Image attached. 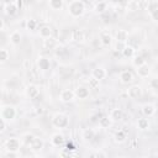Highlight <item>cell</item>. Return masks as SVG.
<instances>
[{"instance_id":"obj_1","label":"cell","mask_w":158,"mask_h":158,"mask_svg":"<svg viewBox=\"0 0 158 158\" xmlns=\"http://www.w3.org/2000/svg\"><path fill=\"white\" fill-rule=\"evenodd\" d=\"M68 11L73 17H80L85 11V2L80 0H73L68 2Z\"/></svg>"},{"instance_id":"obj_2","label":"cell","mask_w":158,"mask_h":158,"mask_svg":"<svg viewBox=\"0 0 158 158\" xmlns=\"http://www.w3.org/2000/svg\"><path fill=\"white\" fill-rule=\"evenodd\" d=\"M52 125L57 128H67L69 125V117L65 114L58 112L52 117Z\"/></svg>"},{"instance_id":"obj_3","label":"cell","mask_w":158,"mask_h":158,"mask_svg":"<svg viewBox=\"0 0 158 158\" xmlns=\"http://www.w3.org/2000/svg\"><path fill=\"white\" fill-rule=\"evenodd\" d=\"M0 116L5 121H11L16 117V109L12 105H4L0 111Z\"/></svg>"},{"instance_id":"obj_4","label":"cell","mask_w":158,"mask_h":158,"mask_svg":"<svg viewBox=\"0 0 158 158\" xmlns=\"http://www.w3.org/2000/svg\"><path fill=\"white\" fill-rule=\"evenodd\" d=\"M21 144H22L21 139H19L16 137H10L5 142V148L10 153H17L20 151V148H21Z\"/></svg>"},{"instance_id":"obj_5","label":"cell","mask_w":158,"mask_h":158,"mask_svg":"<svg viewBox=\"0 0 158 158\" xmlns=\"http://www.w3.org/2000/svg\"><path fill=\"white\" fill-rule=\"evenodd\" d=\"M1 7L4 9V11L9 15V16H14V15H16L17 14V11H19V9H17V6L15 5V2L12 1V2H1Z\"/></svg>"},{"instance_id":"obj_6","label":"cell","mask_w":158,"mask_h":158,"mask_svg":"<svg viewBox=\"0 0 158 158\" xmlns=\"http://www.w3.org/2000/svg\"><path fill=\"white\" fill-rule=\"evenodd\" d=\"M74 94H75V98H78V99H86L90 94V88L85 86V85H79L74 90Z\"/></svg>"},{"instance_id":"obj_7","label":"cell","mask_w":158,"mask_h":158,"mask_svg":"<svg viewBox=\"0 0 158 158\" xmlns=\"http://www.w3.org/2000/svg\"><path fill=\"white\" fill-rule=\"evenodd\" d=\"M74 98H75V94L70 89H63L59 93V100L63 101V102H69V101L74 100Z\"/></svg>"},{"instance_id":"obj_8","label":"cell","mask_w":158,"mask_h":158,"mask_svg":"<svg viewBox=\"0 0 158 158\" xmlns=\"http://www.w3.org/2000/svg\"><path fill=\"white\" fill-rule=\"evenodd\" d=\"M99 40H100V43H101L102 46H105V47L110 46L111 42H112V37H111V35H110V32H109L107 30H102V31L100 32Z\"/></svg>"},{"instance_id":"obj_9","label":"cell","mask_w":158,"mask_h":158,"mask_svg":"<svg viewBox=\"0 0 158 158\" xmlns=\"http://www.w3.org/2000/svg\"><path fill=\"white\" fill-rule=\"evenodd\" d=\"M37 65H38V68L41 70L46 72V70H48L51 68V60L44 56H40L38 59H37Z\"/></svg>"},{"instance_id":"obj_10","label":"cell","mask_w":158,"mask_h":158,"mask_svg":"<svg viewBox=\"0 0 158 158\" xmlns=\"http://www.w3.org/2000/svg\"><path fill=\"white\" fill-rule=\"evenodd\" d=\"M141 94H142V89L139 85H132L127 89V95L131 99H138L141 96Z\"/></svg>"},{"instance_id":"obj_11","label":"cell","mask_w":158,"mask_h":158,"mask_svg":"<svg viewBox=\"0 0 158 158\" xmlns=\"http://www.w3.org/2000/svg\"><path fill=\"white\" fill-rule=\"evenodd\" d=\"M120 81L122 84H130L133 81V74L131 70H122L120 73Z\"/></svg>"},{"instance_id":"obj_12","label":"cell","mask_w":158,"mask_h":158,"mask_svg":"<svg viewBox=\"0 0 158 158\" xmlns=\"http://www.w3.org/2000/svg\"><path fill=\"white\" fill-rule=\"evenodd\" d=\"M38 33H40V37L43 38V40L51 38V37H52V27L48 26V25H43V26L40 27Z\"/></svg>"},{"instance_id":"obj_13","label":"cell","mask_w":158,"mask_h":158,"mask_svg":"<svg viewBox=\"0 0 158 158\" xmlns=\"http://www.w3.org/2000/svg\"><path fill=\"white\" fill-rule=\"evenodd\" d=\"M26 94H27V96L30 99H35V98H37L40 95V89H38L37 85L30 84V85L26 86Z\"/></svg>"},{"instance_id":"obj_14","label":"cell","mask_w":158,"mask_h":158,"mask_svg":"<svg viewBox=\"0 0 158 158\" xmlns=\"http://www.w3.org/2000/svg\"><path fill=\"white\" fill-rule=\"evenodd\" d=\"M91 77L95 78V79H98L99 81L102 80V79H105V77H106V70H105V68H102V67H96L95 69H93Z\"/></svg>"},{"instance_id":"obj_15","label":"cell","mask_w":158,"mask_h":158,"mask_svg":"<svg viewBox=\"0 0 158 158\" xmlns=\"http://www.w3.org/2000/svg\"><path fill=\"white\" fill-rule=\"evenodd\" d=\"M156 111H157V109H156V106H154L153 104H144V105L142 106V114H143L146 117L153 116V115L156 114Z\"/></svg>"},{"instance_id":"obj_16","label":"cell","mask_w":158,"mask_h":158,"mask_svg":"<svg viewBox=\"0 0 158 158\" xmlns=\"http://www.w3.org/2000/svg\"><path fill=\"white\" fill-rule=\"evenodd\" d=\"M51 143H52L53 146H56V147L62 146V144L64 143V136H63L62 133H54V135H52V137H51Z\"/></svg>"},{"instance_id":"obj_17","label":"cell","mask_w":158,"mask_h":158,"mask_svg":"<svg viewBox=\"0 0 158 158\" xmlns=\"http://www.w3.org/2000/svg\"><path fill=\"white\" fill-rule=\"evenodd\" d=\"M149 73H151V68H149V65H148L147 63L137 68V74H138V77H141V78H147V77L149 75Z\"/></svg>"},{"instance_id":"obj_18","label":"cell","mask_w":158,"mask_h":158,"mask_svg":"<svg viewBox=\"0 0 158 158\" xmlns=\"http://www.w3.org/2000/svg\"><path fill=\"white\" fill-rule=\"evenodd\" d=\"M43 147H44V142H43V139L40 138V137H36L35 141H33V143L31 144V149H32L33 152H40V151H42Z\"/></svg>"},{"instance_id":"obj_19","label":"cell","mask_w":158,"mask_h":158,"mask_svg":"<svg viewBox=\"0 0 158 158\" xmlns=\"http://www.w3.org/2000/svg\"><path fill=\"white\" fill-rule=\"evenodd\" d=\"M107 10V2L106 1H98L94 4V11L96 14H102Z\"/></svg>"},{"instance_id":"obj_20","label":"cell","mask_w":158,"mask_h":158,"mask_svg":"<svg viewBox=\"0 0 158 158\" xmlns=\"http://www.w3.org/2000/svg\"><path fill=\"white\" fill-rule=\"evenodd\" d=\"M70 40L74 42H79L84 40V32L81 30H73L70 32Z\"/></svg>"},{"instance_id":"obj_21","label":"cell","mask_w":158,"mask_h":158,"mask_svg":"<svg viewBox=\"0 0 158 158\" xmlns=\"http://www.w3.org/2000/svg\"><path fill=\"white\" fill-rule=\"evenodd\" d=\"M109 116H110V118L112 121H120L123 117V112H122L121 109H112L110 111V115Z\"/></svg>"},{"instance_id":"obj_22","label":"cell","mask_w":158,"mask_h":158,"mask_svg":"<svg viewBox=\"0 0 158 158\" xmlns=\"http://www.w3.org/2000/svg\"><path fill=\"white\" fill-rule=\"evenodd\" d=\"M116 41L117 42H123L126 43L128 41V32L126 30H118L116 32Z\"/></svg>"},{"instance_id":"obj_23","label":"cell","mask_w":158,"mask_h":158,"mask_svg":"<svg viewBox=\"0 0 158 158\" xmlns=\"http://www.w3.org/2000/svg\"><path fill=\"white\" fill-rule=\"evenodd\" d=\"M112 125V120L110 118V116H102L99 118V126L101 128H109Z\"/></svg>"},{"instance_id":"obj_24","label":"cell","mask_w":158,"mask_h":158,"mask_svg":"<svg viewBox=\"0 0 158 158\" xmlns=\"http://www.w3.org/2000/svg\"><path fill=\"white\" fill-rule=\"evenodd\" d=\"M114 139L116 143H123L126 141V132L123 130H118L114 135Z\"/></svg>"},{"instance_id":"obj_25","label":"cell","mask_w":158,"mask_h":158,"mask_svg":"<svg viewBox=\"0 0 158 158\" xmlns=\"http://www.w3.org/2000/svg\"><path fill=\"white\" fill-rule=\"evenodd\" d=\"M35 138H36V137H35L32 133H26V135L22 136V138H21V143L25 144V146H27V147H31V144L33 143Z\"/></svg>"},{"instance_id":"obj_26","label":"cell","mask_w":158,"mask_h":158,"mask_svg":"<svg viewBox=\"0 0 158 158\" xmlns=\"http://www.w3.org/2000/svg\"><path fill=\"white\" fill-rule=\"evenodd\" d=\"M21 38H22V36H21L20 31H14V32L10 35V42H11L12 44H15V46H17V44L21 43Z\"/></svg>"},{"instance_id":"obj_27","label":"cell","mask_w":158,"mask_h":158,"mask_svg":"<svg viewBox=\"0 0 158 158\" xmlns=\"http://www.w3.org/2000/svg\"><path fill=\"white\" fill-rule=\"evenodd\" d=\"M137 127L139 128V130H148L149 128V121H148V118H146V117H139L138 120H137Z\"/></svg>"},{"instance_id":"obj_28","label":"cell","mask_w":158,"mask_h":158,"mask_svg":"<svg viewBox=\"0 0 158 158\" xmlns=\"http://www.w3.org/2000/svg\"><path fill=\"white\" fill-rule=\"evenodd\" d=\"M57 46V42L54 38H47V40H43V48L44 49H54Z\"/></svg>"},{"instance_id":"obj_29","label":"cell","mask_w":158,"mask_h":158,"mask_svg":"<svg viewBox=\"0 0 158 158\" xmlns=\"http://www.w3.org/2000/svg\"><path fill=\"white\" fill-rule=\"evenodd\" d=\"M122 56L126 57V58H133L135 57V48H133V46L126 44V47H125V49L122 52Z\"/></svg>"},{"instance_id":"obj_30","label":"cell","mask_w":158,"mask_h":158,"mask_svg":"<svg viewBox=\"0 0 158 158\" xmlns=\"http://www.w3.org/2000/svg\"><path fill=\"white\" fill-rule=\"evenodd\" d=\"M48 6L52 10H60L63 7V0H49Z\"/></svg>"},{"instance_id":"obj_31","label":"cell","mask_w":158,"mask_h":158,"mask_svg":"<svg viewBox=\"0 0 158 158\" xmlns=\"http://www.w3.org/2000/svg\"><path fill=\"white\" fill-rule=\"evenodd\" d=\"M132 64H133L136 68H138V67H141V65L146 64V59H144V57H143V56H136V57H133Z\"/></svg>"},{"instance_id":"obj_32","label":"cell","mask_w":158,"mask_h":158,"mask_svg":"<svg viewBox=\"0 0 158 158\" xmlns=\"http://www.w3.org/2000/svg\"><path fill=\"white\" fill-rule=\"evenodd\" d=\"M83 138L85 141H93L95 138V132L91 130V128H86L84 132H83Z\"/></svg>"},{"instance_id":"obj_33","label":"cell","mask_w":158,"mask_h":158,"mask_svg":"<svg viewBox=\"0 0 158 158\" xmlns=\"http://www.w3.org/2000/svg\"><path fill=\"white\" fill-rule=\"evenodd\" d=\"M10 58V53L6 48H1L0 49V62L1 63H5L7 59Z\"/></svg>"},{"instance_id":"obj_34","label":"cell","mask_w":158,"mask_h":158,"mask_svg":"<svg viewBox=\"0 0 158 158\" xmlns=\"http://www.w3.org/2000/svg\"><path fill=\"white\" fill-rule=\"evenodd\" d=\"M126 10L127 11H136V10H138V1H128L126 4Z\"/></svg>"},{"instance_id":"obj_35","label":"cell","mask_w":158,"mask_h":158,"mask_svg":"<svg viewBox=\"0 0 158 158\" xmlns=\"http://www.w3.org/2000/svg\"><path fill=\"white\" fill-rule=\"evenodd\" d=\"M149 16H151V20H152V21L158 22V6L151 9V11H149Z\"/></svg>"},{"instance_id":"obj_36","label":"cell","mask_w":158,"mask_h":158,"mask_svg":"<svg viewBox=\"0 0 158 158\" xmlns=\"http://www.w3.org/2000/svg\"><path fill=\"white\" fill-rule=\"evenodd\" d=\"M89 88L90 89H98L99 88V84H100V81L98 80V79H95V78H93V77H90L89 78Z\"/></svg>"},{"instance_id":"obj_37","label":"cell","mask_w":158,"mask_h":158,"mask_svg":"<svg viewBox=\"0 0 158 158\" xmlns=\"http://www.w3.org/2000/svg\"><path fill=\"white\" fill-rule=\"evenodd\" d=\"M126 44H127V43H123V42H117V41H116V43H115V46H114V49H115L116 52L122 53V52H123V49H125V47H126Z\"/></svg>"},{"instance_id":"obj_38","label":"cell","mask_w":158,"mask_h":158,"mask_svg":"<svg viewBox=\"0 0 158 158\" xmlns=\"http://www.w3.org/2000/svg\"><path fill=\"white\" fill-rule=\"evenodd\" d=\"M26 26H27V30L33 31V30H36V27H37V21L33 20V19H30V20H27Z\"/></svg>"},{"instance_id":"obj_39","label":"cell","mask_w":158,"mask_h":158,"mask_svg":"<svg viewBox=\"0 0 158 158\" xmlns=\"http://www.w3.org/2000/svg\"><path fill=\"white\" fill-rule=\"evenodd\" d=\"M70 156H72V152L68 148H62L60 152H59V157L60 158H70Z\"/></svg>"},{"instance_id":"obj_40","label":"cell","mask_w":158,"mask_h":158,"mask_svg":"<svg viewBox=\"0 0 158 158\" xmlns=\"http://www.w3.org/2000/svg\"><path fill=\"white\" fill-rule=\"evenodd\" d=\"M95 157H96V158H107V154H106V152H105V151L99 149V151H96Z\"/></svg>"},{"instance_id":"obj_41","label":"cell","mask_w":158,"mask_h":158,"mask_svg":"<svg viewBox=\"0 0 158 158\" xmlns=\"http://www.w3.org/2000/svg\"><path fill=\"white\" fill-rule=\"evenodd\" d=\"M149 6V2L148 1H138V10L141 9V10H144L146 7H148Z\"/></svg>"},{"instance_id":"obj_42","label":"cell","mask_w":158,"mask_h":158,"mask_svg":"<svg viewBox=\"0 0 158 158\" xmlns=\"http://www.w3.org/2000/svg\"><path fill=\"white\" fill-rule=\"evenodd\" d=\"M149 85H151L153 89H158V78H153V79H151Z\"/></svg>"},{"instance_id":"obj_43","label":"cell","mask_w":158,"mask_h":158,"mask_svg":"<svg viewBox=\"0 0 158 158\" xmlns=\"http://www.w3.org/2000/svg\"><path fill=\"white\" fill-rule=\"evenodd\" d=\"M6 130V121L5 120H0V132H4Z\"/></svg>"},{"instance_id":"obj_44","label":"cell","mask_w":158,"mask_h":158,"mask_svg":"<svg viewBox=\"0 0 158 158\" xmlns=\"http://www.w3.org/2000/svg\"><path fill=\"white\" fill-rule=\"evenodd\" d=\"M22 65H23L25 69H30V68H31V62H30V59H25L23 63H22Z\"/></svg>"},{"instance_id":"obj_45","label":"cell","mask_w":158,"mask_h":158,"mask_svg":"<svg viewBox=\"0 0 158 158\" xmlns=\"http://www.w3.org/2000/svg\"><path fill=\"white\" fill-rule=\"evenodd\" d=\"M4 28H5V23H4V20H1L0 21V30L4 31Z\"/></svg>"},{"instance_id":"obj_46","label":"cell","mask_w":158,"mask_h":158,"mask_svg":"<svg viewBox=\"0 0 158 158\" xmlns=\"http://www.w3.org/2000/svg\"><path fill=\"white\" fill-rule=\"evenodd\" d=\"M42 158H46V157H42Z\"/></svg>"},{"instance_id":"obj_47","label":"cell","mask_w":158,"mask_h":158,"mask_svg":"<svg viewBox=\"0 0 158 158\" xmlns=\"http://www.w3.org/2000/svg\"><path fill=\"white\" fill-rule=\"evenodd\" d=\"M142 158H144V157H142Z\"/></svg>"},{"instance_id":"obj_48","label":"cell","mask_w":158,"mask_h":158,"mask_svg":"<svg viewBox=\"0 0 158 158\" xmlns=\"http://www.w3.org/2000/svg\"><path fill=\"white\" fill-rule=\"evenodd\" d=\"M121 158H123V157H121Z\"/></svg>"}]
</instances>
